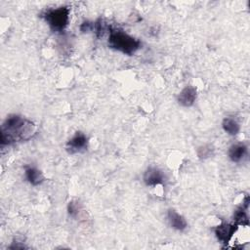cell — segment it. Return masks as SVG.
<instances>
[{
  "instance_id": "9",
  "label": "cell",
  "mask_w": 250,
  "mask_h": 250,
  "mask_svg": "<svg viewBox=\"0 0 250 250\" xmlns=\"http://www.w3.org/2000/svg\"><path fill=\"white\" fill-rule=\"evenodd\" d=\"M247 153V146L243 143H236L229 146L228 155L232 162H240Z\"/></svg>"
},
{
  "instance_id": "11",
  "label": "cell",
  "mask_w": 250,
  "mask_h": 250,
  "mask_svg": "<svg viewBox=\"0 0 250 250\" xmlns=\"http://www.w3.org/2000/svg\"><path fill=\"white\" fill-rule=\"evenodd\" d=\"M222 127H223L224 131L230 136H234V135L238 134V132L240 130L239 123L235 119L230 118V117L224 118V120L222 122Z\"/></svg>"
},
{
  "instance_id": "7",
  "label": "cell",
  "mask_w": 250,
  "mask_h": 250,
  "mask_svg": "<svg viewBox=\"0 0 250 250\" xmlns=\"http://www.w3.org/2000/svg\"><path fill=\"white\" fill-rule=\"evenodd\" d=\"M197 98V90L192 86L185 87L178 95L177 101L179 104L185 107L191 106Z\"/></svg>"
},
{
  "instance_id": "1",
  "label": "cell",
  "mask_w": 250,
  "mask_h": 250,
  "mask_svg": "<svg viewBox=\"0 0 250 250\" xmlns=\"http://www.w3.org/2000/svg\"><path fill=\"white\" fill-rule=\"evenodd\" d=\"M35 133L36 125L31 120L19 114H11L2 123L0 143L4 146L28 141Z\"/></svg>"
},
{
  "instance_id": "13",
  "label": "cell",
  "mask_w": 250,
  "mask_h": 250,
  "mask_svg": "<svg viewBox=\"0 0 250 250\" xmlns=\"http://www.w3.org/2000/svg\"><path fill=\"white\" fill-rule=\"evenodd\" d=\"M214 152H215V148L212 145H203V146H200L197 149H196V154H197V157L199 159H207L211 156L214 155Z\"/></svg>"
},
{
  "instance_id": "8",
  "label": "cell",
  "mask_w": 250,
  "mask_h": 250,
  "mask_svg": "<svg viewBox=\"0 0 250 250\" xmlns=\"http://www.w3.org/2000/svg\"><path fill=\"white\" fill-rule=\"evenodd\" d=\"M167 219L170 227L176 230L183 231L188 227V223L186 219L174 209H169L167 211Z\"/></svg>"
},
{
  "instance_id": "6",
  "label": "cell",
  "mask_w": 250,
  "mask_h": 250,
  "mask_svg": "<svg viewBox=\"0 0 250 250\" xmlns=\"http://www.w3.org/2000/svg\"><path fill=\"white\" fill-rule=\"evenodd\" d=\"M236 228H237V225H231V224L223 222L215 228V230H214L215 235L219 241L227 244L228 242H229L232 235L234 234Z\"/></svg>"
},
{
  "instance_id": "2",
  "label": "cell",
  "mask_w": 250,
  "mask_h": 250,
  "mask_svg": "<svg viewBox=\"0 0 250 250\" xmlns=\"http://www.w3.org/2000/svg\"><path fill=\"white\" fill-rule=\"evenodd\" d=\"M108 47L125 55H133L141 48V42L123 30L111 29L108 36Z\"/></svg>"
},
{
  "instance_id": "10",
  "label": "cell",
  "mask_w": 250,
  "mask_h": 250,
  "mask_svg": "<svg viewBox=\"0 0 250 250\" xmlns=\"http://www.w3.org/2000/svg\"><path fill=\"white\" fill-rule=\"evenodd\" d=\"M24 176H25V179L27 180V182L34 187L41 185L45 180L42 172L39 169H37L35 167H31V166L25 168Z\"/></svg>"
},
{
  "instance_id": "3",
  "label": "cell",
  "mask_w": 250,
  "mask_h": 250,
  "mask_svg": "<svg viewBox=\"0 0 250 250\" xmlns=\"http://www.w3.org/2000/svg\"><path fill=\"white\" fill-rule=\"evenodd\" d=\"M43 17L52 30L62 31L69 21V9L66 6L50 9L44 13Z\"/></svg>"
},
{
  "instance_id": "14",
  "label": "cell",
  "mask_w": 250,
  "mask_h": 250,
  "mask_svg": "<svg viewBox=\"0 0 250 250\" xmlns=\"http://www.w3.org/2000/svg\"><path fill=\"white\" fill-rule=\"evenodd\" d=\"M81 209V204L78 200H71L67 204V213L69 217L76 218L80 212Z\"/></svg>"
},
{
  "instance_id": "5",
  "label": "cell",
  "mask_w": 250,
  "mask_h": 250,
  "mask_svg": "<svg viewBox=\"0 0 250 250\" xmlns=\"http://www.w3.org/2000/svg\"><path fill=\"white\" fill-rule=\"evenodd\" d=\"M144 183L147 187H155L158 185H163L165 181V175L157 167H148L143 177Z\"/></svg>"
},
{
  "instance_id": "12",
  "label": "cell",
  "mask_w": 250,
  "mask_h": 250,
  "mask_svg": "<svg viewBox=\"0 0 250 250\" xmlns=\"http://www.w3.org/2000/svg\"><path fill=\"white\" fill-rule=\"evenodd\" d=\"M247 208L244 207H239L235 210L234 214H233V221L235 222V225H242V226H248L249 224V220H248V216H247V212H246Z\"/></svg>"
},
{
  "instance_id": "15",
  "label": "cell",
  "mask_w": 250,
  "mask_h": 250,
  "mask_svg": "<svg viewBox=\"0 0 250 250\" xmlns=\"http://www.w3.org/2000/svg\"><path fill=\"white\" fill-rule=\"evenodd\" d=\"M80 30H81L82 32L93 31V30H94V22H91V21H84V22L80 25Z\"/></svg>"
},
{
  "instance_id": "4",
  "label": "cell",
  "mask_w": 250,
  "mask_h": 250,
  "mask_svg": "<svg viewBox=\"0 0 250 250\" xmlns=\"http://www.w3.org/2000/svg\"><path fill=\"white\" fill-rule=\"evenodd\" d=\"M88 146V138L82 132H76L71 139L66 143V150L70 154L81 152L87 149Z\"/></svg>"
}]
</instances>
